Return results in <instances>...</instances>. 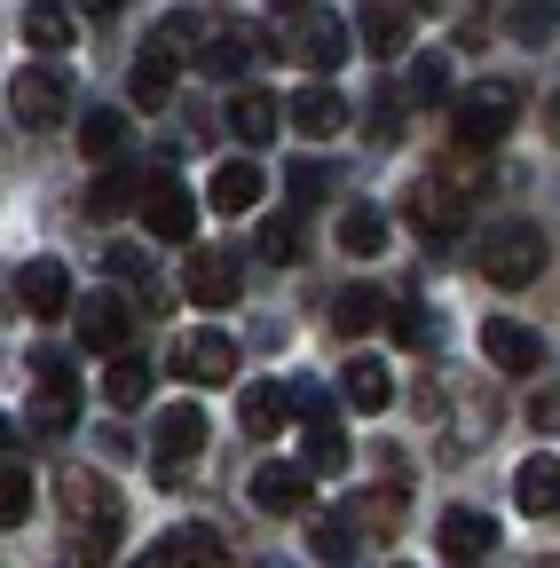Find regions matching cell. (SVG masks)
<instances>
[{
  "instance_id": "f35d334b",
  "label": "cell",
  "mask_w": 560,
  "mask_h": 568,
  "mask_svg": "<svg viewBox=\"0 0 560 568\" xmlns=\"http://www.w3.org/2000/svg\"><path fill=\"white\" fill-rule=\"evenodd\" d=\"M24 514H32V474L9 466V474H0V529H17Z\"/></svg>"
},
{
  "instance_id": "30bf717a",
  "label": "cell",
  "mask_w": 560,
  "mask_h": 568,
  "mask_svg": "<svg viewBox=\"0 0 560 568\" xmlns=\"http://www.w3.org/2000/svg\"><path fill=\"white\" fill-rule=\"evenodd\" d=\"M308 71H339L347 63V24L332 17V9H301V24H293V40H285Z\"/></svg>"
},
{
  "instance_id": "7402d4cb",
  "label": "cell",
  "mask_w": 560,
  "mask_h": 568,
  "mask_svg": "<svg viewBox=\"0 0 560 568\" xmlns=\"http://www.w3.org/2000/svg\"><path fill=\"white\" fill-rule=\"evenodd\" d=\"M301 410H308V474H339V466H347V443H339V426H332L324 395L301 387Z\"/></svg>"
},
{
  "instance_id": "74e56055",
  "label": "cell",
  "mask_w": 560,
  "mask_h": 568,
  "mask_svg": "<svg viewBox=\"0 0 560 568\" xmlns=\"http://www.w3.org/2000/svg\"><path fill=\"white\" fill-rule=\"evenodd\" d=\"M379 324H387L403 347H435V316H427V308H387Z\"/></svg>"
},
{
  "instance_id": "60d3db41",
  "label": "cell",
  "mask_w": 560,
  "mask_h": 568,
  "mask_svg": "<svg viewBox=\"0 0 560 568\" xmlns=\"http://www.w3.org/2000/svg\"><path fill=\"white\" fill-rule=\"evenodd\" d=\"M316 197H332V166L324 159H301L293 166V205H316Z\"/></svg>"
},
{
  "instance_id": "ffe728a7",
  "label": "cell",
  "mask_w": 560,
  "mask_h": 568,
  "mask_svg": "<svg viewBox=\"0 0 560 568\" xmlns=\"http://www.w3.org/2000/svg\"><path fill=\"white\" fill-rule=\"evenodd\" d=\"M356 32H364V48L387 63V55H403L410 48V17H403V0H364L356 9Z\"/></svg>"
},
{
  "instance_id": "d6a6232c",
  "label": "cell",
  "mask_w": 560,
  "mask_h": 568,
  "mask_svg": "<svg viewBox=\"0 0 560 568\" xmlns=\"http://www.w3.org/2000/svg\"><path fill=\"white\" fill-rule=\"evenodd\" d=\"M80 151L88 159H119L126 151V111H88L80 119Z\"/></svg>"
},
{
  "instance_id": "7c38bea8",
  "label": "cell",
  "mask_w": 560,
  "mask_h": 568,
  "mask_svg": "<svg viewBox=\"0 0 560 568\" xmlns=\"http://www.w3.org/2000/svg\"><path fill=\"white\" fill-rule=\"evenodd\" d=\"M174 372L197 379V387H222V379L237 372V339H230V332H190V339L174 347Z\"/></svg>"
},
{
  "instance_id": "8d00e7d4",
  "label": "cell",
  "mask_w": 560,
  "mask_h": 568,
  "mask_svg": "<svg viewBox=\"0 0 560 568\" xmlns=\"http://www.w3.org/2000/svg\"><path fill=\"white\" fill-rule=\"evenodd\" d=\"M347 537H356V529H347V514H316V521H308V545H316L324 560H347V552H356Z\"/></svg>"
},
{
  "instance_id": "484cf974",
  "label": "cell",
  "mask_w": 560,
  "mask_h": 568,
  "mask_svg": "<svg viewBox=\"0 0 560 568\" xmlns=\"http://www.w3.org/2000/svg\"><path fill=\"white\" fill-rule=\"evenodd\" d=\"M339 253L347 261H379L387 253V213L379 205H347L339 213Z\"/></svg>"
},
{
  "instance_id": "c3c4849f",
  "label": "cell",
  "mask_w": 560,
  "mask_h": 568,
  "mask_svg": "<svg viewBox=\"0 0 560 568\" xmlns=\"http://www.w3.org/2000/svg\"><path fill=\"white\" fill-rule=\"evenodd\" d=\"M276 9H308V0H276Z\"/></svg>"
},
{
  "instance_id": "ab89813d",
  "label": "cell",
  "mask_w": 560,
  "mask_h": 568,
  "mask_svg": "<svg viewBox=\"0 0 560 568\" xmlns=\"http://www.w3.org/2000/svg\"><path fill=\"white\" fill-rule=\"evenodd\" d=\"M403 111H410L403 88H379V95H371V142H395V134H403Z\"/></svg>"
},
{
  "instance_id": "ac0fdd59",
  "label": "cell",
  "mask_w": 560,
  "mask_h": 568,
  "mask_svg": "<svg viewBox=\"0 0 560 568\" xmlns=\"http://www.w3.org/2000/svg\"><path fill=\"white\" fill-rule=\"evenodd\" d=\"M435 537H442V552H450L458 568H474V560H489V545H498V521L474 514V506H450Z\"/></svg>"
},
{
  "instance_id": "681fc988",
  "label": "cell",
  "mask_w": 560,
  "mask_h": 568,
  "mask_svg": "<svg viewBox=\"0 0 560 568\" xmlns=\"http://www.w3.org/2000/svg\"><path fill=\"white\" fill-rule=\"evenodd\" d=\"M418 9H427V0H418Z\"/></svg>"
},
{
  "instance_id": "ba28073f",
  "label": "cell",
  "mask_w": 560,
  "mask_h": 568,
  "mask_svg": "<svg viewBox=\"0 0 560 568\" xmlns=\"http://www.w3.org/2000/svg\"><path fill=\"white\" fill-rule=\"evenodd\" d=\"M134 205H143V230H151V237H166V245H182V237L197 230V197H190L174 174H143Z\"/></svg>"
},
{
  "instance_id": "e575fe53",
  "label": "cell",
  "mask_w": 560,
  "mask_h": 568,
  "mask_svg": "<svg viewBox=\"0 0 560 568\" xmlns=\"http://www.w3.org/2000/svg\"><path fill=\"white\" fill-rule=\"evenodd\" d=\"M387 372L371 364V355H356V364H347V403H356V410H387Z\"/></svg>"
},
{
  "instance_id": "cb8c5ba5",
  "label": "cell",
  "mask_w": 560,
  "mask_h": 568,
  "mask_svg": "<svg viewBox=\"0 0 560 568\" xmlns=\"http://www.w3.org/2000/svg\"><path fill=\"white\" fill-rule=\"evenodd\" d=\"M285 410H293V387H276V379H253L245 403H237V418H245V435H253V443H268L276 426H285Z\"/></svg>"
},
{
  "instance_id": "f6af8a7d",
  "label": "cell",
  "mask_w": 560,
  "mask_h": 568,
  "mask_svg": "<svg viewBox=\"0 0 560 568\" xmlns=\"http://www.w3.org/2000/svg\"><path fill=\"white\" fill-rule=\"evenodd\" d=\"M529 426H537V435H552V426H560V395H552V387L529 403Z\"/></svg>"
},
{
  "instance_id": "83f0119b",
  "label": "cell",
  "mask_w": 560,
  "mask_h": 568,
  "mask_svg": "<svg viewBox=\"0 0 560 568\" xmlns=\"http://www.w3.org/2000/svg\"><path fill=\"white\" fill-rule=\"evenodd\" d=\"M24 40H32L40 55L72 48V0H24Z\"/></svg>"
},
{
  "instance_id": "e0dca14e",
  "label": "cell",
  "mask_w": 560,
  "mask_h": 568,
  "mask_svg": "<svg viewBox=\"0 0 560 568\" xmlns=\"http://www.w3.org/2000/svg\"><path fill=\"white\" fill-rule=\"evenodd\" d=\"M126 324H134V316H126L119 293H88V301H80V347H88V355H119V347H126Z\"/></svg>"
},
{
  "instance_id": "d6986e66",
  "label": "cell",
  "mask_w": 560,
  "mask_h": 568,
  "mask_svg": "<svg viewBox=\"0 0 560 568\" xmlns=\"http://www.w3.org/2000/svg\"><path fill=\"white\" fill-rule=\"evenodd\" d=\"M253 55H261V24H222L214 40L197 48V71H205V80H237Z\"/></svg>"
},
{
  "instance_id": "1f68e13d",
  "label": "cell",
  "mask_w": 560,
  "mask_h": 568,
  "mask_svg": "<svg viewBox=\"0 0 560 568\" xmlns=\"http://www.w3.org/2000/svg\"><path fill=\"white\" fill-rule=\"evenodd\" d=\"M134 190H143V174H134V166H111V174L88 182V213H95V222H111V213L134 205Z\"/></svg>"
},
{
  "instance_id": "4316f807",
  "label": "cell",
  "mask_w": 560,
  "mask_h": 568,
  "mask_svg": "<svg viewBox=\"0 0 560 568\" xmlns=\"http://www.w3.org/2000/svg\"><path fill=\"white\" fill-rule=\"evenodd\" d=\"M513 506H521V514H537V521L560 506V466H552V450H544V458H529V466L513 474Z\"/></svg>"
},
{
  "instance_id": "b9f144b4",
  "label": "cell",
  "mask_w": 560,
  "mask_h": 568,
  "mask_svg": "<svg viewBox=\"0 0 560 568\" xmlns=\"http://www.w3.org/2000/svg\"><path fill=\"white\" fill-rule=\"evenodd\" d=\"M513 40H552V0H529V9H513Z\"/></svg>"
},
{
  "instance_id": "8992f818",
  "label": "cell",
  "mask_w": 560,
  "mask_h": 568,
  "mask_svg": "<svg viewBox=\"0 0 560 568\" xmlns=\"http://www.w3.org/2000/svg\"><path fill=\"white\" fill-rule=\"evenodd\" d=\"M72 418H80V372H72V355H40V372H32V426H40V435H63Z\"/></svg>"
},
{
  "instance_id": "44dd1931",
  "label": "cell",
  "mask_w": 560,
  "mask_h": 568,
  "mask_svg": "<svg viewBox=\"0 0 560 568\" xmlns=\"http://www.w3.org/2000/svg\"><path fill=\"white\" fill-rule=\"evenodd\" d=\"M276 126H285V111H276V95H261V88H237V95H230V134L245 142V151H261V142H276Z\"/></svg>"
},
{
  "instance_id": "5bb4252c",
  "label": "cell",
  "mask_w": 560,
  "mask_h": 568,
  "mask_svg": "<svg viewBox=\"0 0 560 568\" xmlns=\"http://www.w3.org/2000/svg\"><path fill=\"white\" fill-rule=\"evenodd\" d=\"M159 568H230V537L205 521H182L159 537Z\"/></svg>"
},
{
  "instance_id": "f546056e",
  "label": "cell",
  "mask_w": 560,
  "mask_h": 568,
  "mask_svg": "<svg viewBox=\"0 0 560 568\" xmlns=\"http://www.w3.org/2000/svg\"><path fill=\"white\" fill-rule=\"evenodd\" d=\"M293 126L301 134H339L347 126V95L339 88H301L293 95Z\"/></svg>"
},
{
  "instance_id": "4fadbf2b",
  "label": "cell",
  "mask_w": 560,
  "mask_h": 568,
  "mask_svg": "<svg viewBox=\"0 0 560 568\" xmlns=\"http://www.w3.org/2000/svg\"><path fill=\"white\" fill-rule=\"evenodd\" d=\"M17 301H24V316H63V308H72V268H63V261H24L17 268Z\"/></svg>"
},
{
  "instance_id": "d4e9b609",
  "label": "cell",
  "mask_w": 560,
  "mask_h": 568,
  "mask_svg": "<svg viewBox=\"0 0 560 568\" xmlns=\"http://www.w3.org/2000/svg\"><path fill=\"white\" fill-rule=\"evenodd\" d=\"M261 190H268V174H261L253 159H230V166H214V182H205V197H214L222 213H245V205H261Z\"/></svg>"
},
{
  "instance_id": "ee69618b",
  "label": "cell",
  "mask_w": 560,
  "mask_h": 568,
  "mask_svg": "<svg viewBox=\"0 0 560 568\" xmlns=\"http://www.w3.org/2000/svg\"><path fill=\"white\" fill-rule=\"evenodd\" d=\"M442 182H450L458 197H474V190H489V166H474V159H458V166H442Z\"/></svg>"
},
{
  "instance_id": "9a60e30c",
  "label": "cell",
  "mask_w": 560,
  "mask_h": 568,
  "mask_svg": "<svg viewBox=\"0 0 560 568\" xmlns=\"http://www.w3.org/2000/svg\"><path fill=\"white\" fill-rule=\"evenodd\" d=\"M481 355H489L498 372H537V364H544V339H537L529 324H513V316H489V324H481Z\"/></svg>"
},
{
  "instance_id": "52a82bcc",
  "label": "cell",
  "mask_w": 560,
  "mask_h": 568,
  "mask_svg": "<svg viewBox=\"0 0 560 568\" xmlns=\"http://www.w3.org/2000/svg\"><path fill=\"white\" fill-rule=\"evenodd\" d=\"M403 213H410V230H427V245H450L466 230V197L442 182V174H418L403 190Z\"/></svg>"
},
{
  "instance_id": "9c48e42d",
  "label": "cell",
  "mask_w": 560,
  "mask_h": 568,
  "mask_svg": "<svg viewBox=\"0 0 560 568\" xmlns=\"http://www.w3.org/2000/svg\"><path fill=\"white\" fill-rule=\"evenodd\" d=\"M205 450V410L197 403H174L166 418H159V443H151V458H159V474H166V489L190 474V458Z\"/></svg>"
},
{
  "instance_id": "603a6c76",
  "label": "cell",
  "mask_w": 560,
  "mask_h": 568,
  "mask_svg": "<svg viewBox=\"0 0 560 568\" xmlns=\"http://www.w3.org/2000/svg\"><path fill=\"white\" fill-rule=\"evenodd\" d=\"M253 506L261 514H301L308 506V466H261L253 474Z\"/></svg>"
},
{
  "instance_id": "3957f363",
  "label": "cell",
  "mask_w": 560,
  "mask_h": 568,
  "mask_svg": "<svg viewBox=\"0 0 560 568\" xmlns=\"http://www.w3.org/2000/svg\"><path fill=\"white\" fill-rule=\"evenodd\" d=\"M481 276L498 293H521V284L544 276V230L537 222H506V230H481Z\"/></svg>"
},
{
  "instance_id": "bcb514c9",
  "label": "cell",
  "mask_w": 560,
  "mask_h": 568,
  "mask_svg": "<svg viewBox=\"0 0 560 568\" xmlns=\"http://www.w3.org/2000/svg\"><path fill=\"white\" fill-rule=\"evenodd\" d=\"M72 9H80V17H95V24H111V17L126 9V0H72Z\"/></svg>"
},
{
  "instance_id": "8fae6325",
  "label": "cell",
  "mask_w": 560,
  "mask_h": 568,
  "mask_svg": "<svg viewBox=\"0 0 560 568\" xmlns=\"http://www.w3.org/2000/svg\"><path fill=\"white\" fill-rule=\"evenodd\" d=\"M182 293H190L197 308H230V301H237V261H230L222 245H197L190 268H182Z\"/></svg>"
},
{
  "instance_id": "d590c367",
  "label": "cell",
  "mask_w": 560,
  "mask_h": 568,
  "mask_svg": "<svg viewBox=\"0 0 560 568\" xmlns=\"http://www.w3.org/2000/svg\"><path fill=\"white\" fill-rule=\"evenodd\" d=\"M442 95H450V63H442V55H418V71H410L403 103H442Z\"/></svg>"
},
{
  "instance_id": "836d02e7",
  "label": "cell",
  "mask_w": 560,
  "mask_h": 568,
  "mask_svg": "<svg viewBox=\"0 0 560 568\" xmlns=\"http://www.w3.org/2000/svg\"><path fill=\"white\" fill-rule=\"evenodd\" d=\"M301 205H285V213H276V222L261 230V261H276V268H285V261H301Z\"/></svg>"
},
{
  "instance_id": "6da1fadb",
  "label": "cell",
  "mask_w": 560,
  "mask_h": 568,
  "mask_svg": "<svg viewBox=\"0 0 560 568\" xmlns=\"http://www.w3.org/2000/svg\"><path fill=\"white\" fill-rule=\"evenodd\" d=\"M63 497V545H72L80 568H111L119 560V537H126V506L103 474H63L55 481Z\"/></svg>"
},
{
  "instance_id": "5b68a950",
  "label": "cell",
  "mask_w": 560,
  "mask_h": 568,
  "mask_svg": "<svg viewBox=\"0 0 560 568\" xmlns=\"http://www.w3.org/2000/svg\"><path fill=\"white\" fill-rule=\"evenodd\" d=\"M9 111H17V126H63L72 119V80L55 63H24L9 80Z\"/></svg>"
},
{
  "instance_id": "4dcf8cb0",
  "label": "cell",
  "mask_w": 560,
  "mask_h": 568,
  "mask_svg": "<svg viewBox=\"0 0 560 568\" xmlns=\"http://www.w3.org/2000/svg\"><path fill=\"white\" fill-rule=\"evenodd\" d=\"M103 403L111 410H143L151 403V364H143V355H119V364L103 372Z\"/></svg>"
},
{
  "instance_id": "7bdbcfd3",
  "label": "cell",
  "mask_w": 560,
  "mask_h": 568,
  "mask_svg": "<svg viewBox=\"0 0 560 568\" xmlns=\"http://www.w3.org/2000/svg\"><path fill=\"white\" fill-rule=\"evenodd\" d=\"M103 268H111V276H126V284H143V276H151V253H143V245H111V253H103Z\"/></svg>"
},
{
  "instance_id": "7dc6e473",
  "label": "cell",
  "mask_w": 560,
  "mask_h": 568,
  "mask_svg": "<svg viewBox=\"0 0 560 568\" xmlns=\"http://www.w3.org/2000/svg\"><path fill=\"white\" fill-rule=\"evenodd\" d=\"M9 450H17V426H9V418H0V458H9Z\"/></svg>"
},
{
  "instance_id": "2e32d148",
  "label": "cell",
  "mask_w": 560,
  "mask_h": 568,
  "mask_svg": "<svg viewBox=\"0 0 560 568\" xmlns=\"http://www.w3.org/2000/svg\"><path fill=\"white\" fill-rule=\"evenodd\" d=\"M403 514H410V489L403 481H371L356 506H347V529H356V537H395Z\"/></svg>"
},
{
  "instance_id": "7a4b0ae2",
  "label": "cell",
  "mask_w": 560,
  "mask_h": 568,
  "mask_svg": "<svg viewBox=\"0 0 560 568\" xmlns=\"http://www.w3.org/2000/svg\"><path fill=\"white\" fill-rule=\"evenodd\" d=\"M190 32H197V17H166V24L143 40V55H134V71H126L134 111H166V95H174V80H182V48H190Z\"/></svg>"
},
{
  "instance_id": "f1b7e54d",
  "label": "cell",
  "mask_w": 560,
  "mask_h": 568,
  "mask_svg": "<svg viewBox=\"0 0 560 568\" xmlns=\"http://www.w3.org/2000/svg\"><path fill=\"white\" fill-rule=\"evenodd\" d=\"M379 316H387V293H379V284H347V293L332 301V332H347V339H364Z\"/></svg>"
},
{
  "instance_id": "277c9868",
  "label": "cell",
  "mask_w": 560,
  "mask_h": 568,
  "mask_svg": "<svg viewBox=\"0 0 560 568\" xmlns=\"http://www.w3.org/2000/svg\"><path fill=\"white\" fill-rule=\"evenodd\" d=\"M513 119H521V95H513L506 80H481V88H466V95L450 103L458 151H489V142H506V134H513Z\"/></svg>"
}]
</instances>
